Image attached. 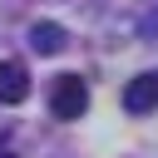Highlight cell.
Returning <instances> with one entry per match:
<instances>
[{
	"instance_id": "6da1fadb",
	"label": "cell",
	"mask_w": 158,
	"mask_h": 158,
	"mask_svg": "<svg viewBox=\"0 0 158 158\" xmlns=\"http://www.w3.org/2000/svg\"><path fill=\"white\" fill-rule=\"evenodd\" d=\"M84 109H89V84L79 74H59L54 79V94H49V114L64 118V123H74Z\"/></svg>"
},
{
	"instance_id": "7a4b0ae2",
	"label": "cell",
	"mask_w": 158,
	"mask_h": 158,
	"mask_svg": "<svg viewBox=\"0 0 158 158\" xmlns=\"http://www.w3.org/2000/svg\"><path fill=\"white\" fill-rule=\"evenodd\" d=\"M123 109L128 114H153L158 109V69H143L123 84Z\"/></svg>"
},
{
	"instance_id": "3957f363",
	"label": "cell",
	"mask_w": 158,
	"mask_h": 158,
	"mask_svg": "<svg viewBox=\"0 0 158 158\" xmlns=\"http://www.w3.org/2000/svg\"><path fill=\"white\" fill-rule=\"evenodd\" d=\"M30 99V74L20 59H0V104H25Z\"/></svg>"
},
{
	"instance_id": "277c9868",
	"label": "cell",
	"mask_w": 158,
	"mask_h": 158,
	"mask_svg": "<svg viewBox=\"0 0 158 158\" xmlns=\"http://www.w3.org/2000/svg\"><path fill=\"white\" fill-rule=\"evenodd\" d=\"M30 49H35V54H59V49H64V25L35 20V25H30Z\"/></svg>"
}]
</instances>
